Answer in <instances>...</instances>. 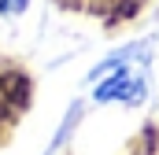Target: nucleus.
Segmentation results:
<instances>
[{
	"label": "nucleus",
	"instance_id": "obj_1",
	"mask_svg": "<svg viewBox=\"0 0 159 155\" xmlns=\"http://www.w3.org/2000/svg\"><path fill=\"white\" fill-rule=\"evenodd\" d=\"M148 55L152 44H126L115 55H107L93 74V100L96 104H122V107H141L148 100Z\"/></svg>",
	"mask_w": 159,
	"mask_h": 155
},
{
	"label": "nucleus",
	"instance_id": "obj_2",
	"mask_svg": "<svg viewBox=\"0 0 159 155\" xmlns=\"http://www.w3.org/2000/svg\"><path fill=\"white\" fill-rule=\"evenodd\" d=\"M26 7H30V0H0V15H7V19L22 15Z\"/></svg>",
	"mask_w": 159,
	"mask_h": 155
}]
</instances>
